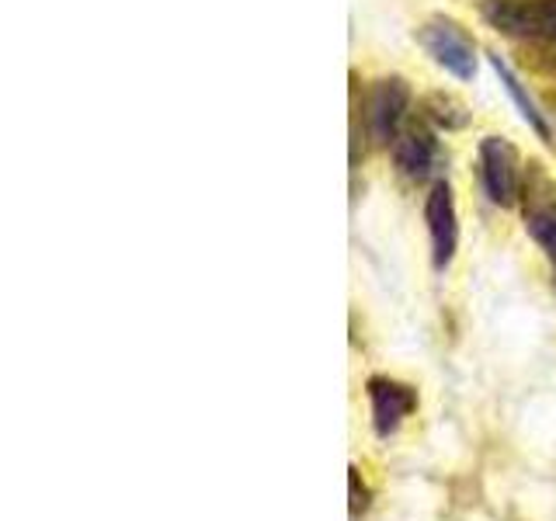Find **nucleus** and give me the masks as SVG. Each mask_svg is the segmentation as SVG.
<instances>
[{
	"label": "nucleus",
	"instance_id": "obj_8",
	"mask_svg": "<svg viewBox=\"0 0 556 521\" xmlns=\"http://www.w3.org/2000/svg\"><path fill=\"white\" fill-rule=\"evenodd\" d=\"M369 399H372V424L379 439H390V434L404 424V417L417 407V393L404 382L372 376L369 379Z\"/></svg>",
	"mask_w": 556,
	"mask_h": 521
},
{
	"label": "nucleus",
	"instance_id": "obj_9",
	"mask_svg": "<svg viewBox=\"0 0 556 521\" xmlns=\"http://www.w3.org/2000/svg\"><path fill=\"white\" fill-rule=\"evenodd\" d=\"M491 63H494V69H497V77H501V84H504V91H508V98L515 101V109L521 112V118L529 122V126L535 129V136L539 139H553V132H549V122L543 118V112H539V104L532 101V94L526 91V87H521V80L515 77V69L504 63L501 56H491Z\"/></svg>",
	"mask_w": 556,
	"mask_h": 521
},
{
	"label": "nucleus",
	"instance_id": "obj_1",
	"mask_svg": "<svg viewBox=\"0 0 556 521\" xmlns=\"http://www.w3.org/2000/svg\"><path fill=\"white\" fill-rule=\"evenodd\" d=\"M486 25L511 39L556 42V0H483Z\"/></svg>",
	"mask_w": 556,
	"mask_h": 521
},
{
	"label": "nucleus",
	"instance_id": "obj_3",
	"mask_svg": "<svg viewBox=\"0 0 556 521\" xmlns=\"http://www.w3.org/2000/svg\"><path fill=\"white\" fill-rule=\"evenodd\" d=\"M477 167H480V185H483V195L491 199L494 205H515L521 199V164H518V153L508 139L501 136H486L480 143V156H477Z\"/></svg>",
	"mask_w": 556,
	"mask_h": 521
},
{
	"label": "nucleus",
	"instance_id": "obj_2",
	"mask_svg": "<svg viewBox=\"0 0 556 521\" xmlns=\"http://www.w3.org/2000/svg\"><path fill=\"white\" fill-rule=\"evenodd\" d=\"M417 39H421L428 56L456 80H469L477 74V46L459 22H452V17H431L417 31Z\"/></svg>",
	"mask_w": 556,
	"mask_h": 521
},
{
	"label": "nucleus",
	"instance_id": "obj_7",
	"mask_svg": "<svg viewBox=\"0 0 556 521\" xmlns=\"http://www.w3.org/2000/svg\"><path fill=\"white\" fill-rule=\"evenodd\" d=\"M393 164L396 170L410 181L428 178V170L434 167V156H439V147H434V136L425 122H404V129L393 136Z\"/></svg>",
	"mask_w": 556,
	"mask_h": 521
},
{
	"label": "nucleus",
	"instance_id": "obj_4",
	"mask_svg": "<svg viewBox=\"0 0 556 521\" xmlns=\"http://www.w3.org/2000/svg\"><path fill=\"white\" fill-rule=\"evenodd\" d=\"M410 109V87L400 77H382L365 94V126L379 147H390L393 136L404 129V118Z\"/></svg>",
	"mask_w": 556,
	"mask_h": 521
},
{
	"label": "nucleus",
	"instance_id": "obj_5",
	"mask_svg": "<svg viewBox=\"0 0 556 521\" xmlns=\"http://www.w3.org/2000/svg\"><path fill=\"white\" fill-rule=\"evenodd\" d=\"M521 199H526V230L546 251L556 275V185L539 170V164L529 167V178L521 185Z\"/></svg>",
	"mask_w": 556,
	"mask_h": 521
},
{
	"label": "nucleus",
	"instance_id": "obj_10",
	"mask_svg": "<svg viewBox=\"0 0 556 521\" xmlns=\"http://www.w3.org/2000/svg\"><path fill=\"white\" fill-rule=\"evenodd\" d=\"M425 118L434 122V126L445 129V132H456L469 122V112H466V104L456 94L434 91V94L425 98Z\"/></svg>",
	"mask_w": 556,
	"mask_h": 521
},
{
	"label": "nucleus",
	"instance_id": "obj_6",
	"mask_svg": "<svg viewBox=\"0 0 556 521\" xmlns=\"http://www.w3.org/2000/svg\"><path fill=\"white\" fill-rule=\"evenodd\" d=\"M425 219H428V237H431V260H434V268L445 271L459 247L456 199H452V188L445 181L431 185L428 202H425Z\"/></svg>",
	"mask_w": 556,
	"mask_h": 521
},
{
	"label": "nucleus",
	"instance_id": "obj_11",
	"mask_svg": "<svg viewBox=\"0 0 556 521\" xmlns=\"http://www.w3.org/2000/svg\"><path fill=\"white\" fill-rule=\"evenodd\" d=\"M348 486H352V518H358L365 508H369V491L358 486V469H352V476H348Z\"/></svg>",
	"mask_w": 556,
	"mask_h": 521
}]
</instances>
